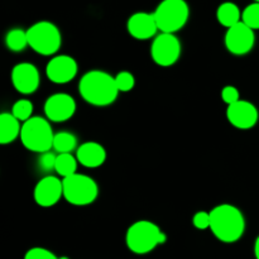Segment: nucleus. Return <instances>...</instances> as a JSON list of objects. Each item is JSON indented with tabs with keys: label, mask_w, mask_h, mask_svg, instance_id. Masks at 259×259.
<instances>
[{
	"label": "nucleus",
	"mask_w": 259,
	"mask_h": 259,
	"mask_svg": "<svg viewBox=\"0 0 259 259\" xmlns=\"http://www.w3.org/2000/svg\"><path fill=\"white\" fill-rule=\"evenodd\" d=\"M78 93L86 103L94 106L110 105L119 95L115 77L103 70L86 72L78 82Z\"/></svg>",
	"instance_id": "obj_1"
},
{
	"label": "nucleus",
	"mask_w": 259,
	"mask_h": 259,
	"mask_svg": "<svg viewBox=\"0 0 259 259\" xmlns=\"http://www.w3.org/2000/svg\"><path fill=\"white\" fill-rule=\"evenodd\" d=\"M210 230L223 243H235L244 235L245 219L237 206L222 204L210 211Z\"/></svg>",
	"instance_id": "obj_2"
},
{
	"label": "nucleus",
	"mask_w": 259,
	"mask_h": 259,
	"mask_svg": "<svg viewBox=\"0 0 259 259\" xmlns=\"http://www.w3.org/2000/svg\"><path fill=\"white\" fill-rule=\"evenodd\" d=\"M166 242V234L158 225L149 220H138L126 230V247L134 254H148Z\"/></svg>",
	"instance_id": "obj_3"
},
{
	"label": "nucleus",
	"mask_w": 259,
	"mask_h": 259,
	"mask_svg": "<svg viewBox=\"0 0 259 259\" xmlns=\"http://www.w3.org/2000/svg\"><path fill=\"white\" fill-rule=\"evenodd\" d=\"M55 133L48 119L32 116L22 124L20 142L23 146L34 153H45L53 148Z\"/></svg>",
	"instance_id": "obj_4"
},
{
	"label": "nucleus",
	"mask_w": 259,
	"mask_h": 259,
	"mask_svg": "<svg viewBox=\"0 0 259 259\" xmlns=\"http://www.w3.org/2000/svg\"><path fill=\"white\" fill-rule=\"evenodd\" d=\"M28 43L35 53L42 56H53L62 45V35L56 24L48 20L34 23L27 29Z\"/></svg>",
	"instance_id": "obj_5"
},
{
	"label": "nucleus",
	"mask_w": 259,
	"mask_h": 259,
	"mask_svg": "<svg viewBox=\"0 0 259 259\" xmlns=\"http://www.w3.org/2000/svg\"><path fill=\"white\" fill-rule=\"evenodd\" d=\"M153 15L159 32L175 34L186 25L190 17V8L185 0H162Z\"/></svg>",
	"instance_id": "obj_6"
},
{
	"label": "nucleus",
	"mask_w": 259,
	"mask_h": 259,
	"mask_svg": "<svg viewBox=\"0 0 259 259\" xmlns=\"http://www.w3.org/2000/svg\"><path fill=\"white\" fill-rule=\"evenodd\" d=\"M63 199L75 206H88L99 196V186L90 176L75 174L62 179Z\"/></svg>",
	"instance_id": "obj_7"
},
{
	"label": "nucleus",
	"mask_w": 259,
	"mask_h": 259,
	"mask_svg": "<svg viewBox=\"0 0 259 259\" xmlns=\"http://www.w3.org/2000/svg\"><path fill=\"white\" fill-rule=\"evenodd\" d=\"M182 46L176 34L161 33L156 35L151 46V56L154 63L161 67L175 65L181 57Z\"/></svg>",
	"instance_id": "obj_8"
},
{
	"label": "nucleus",
	"mask_w": 259,
	"mask_h": 259,
	"mask_svg": "<svg viewBox=\"0 0 259 259\" xmlns=\"http://www.w3.org/2000/svg\"><path fill=\"white\" fill-rule=\"evenodd\" d=\"M225 47L235 56H244L253 50L255 45L254 30L240 22L229 28L225 33Z\"/></svg>",
	"instance_id": "obj_9"
},
{
	"label": "nucleus",
	"mask_w": 259,
	"mask_h": 259,
	"mask_svg": "<svg viewBox=\"0 0 259 259\" xmlns=\"http://www.w3.org/2000/svg\"><path fill=\"white\" fill-rule=\"evenodd\" d=\"M46 118L55 123L67 121L75 115L76 101L71 95L65 93H57L51 95L45 103Z\"/></svg>",
	"instance_id": "obj_10"
},
{
	"label": "nucleus",
	"mask_w": 259,
	"mask_h": 259,
	"mask_svg": "<svg viewBox=\"0 0 259 259\" xmlns=\"http://www.w3.org/2000/svg\"><path fill=\"white\" fill-rule=\"evenodd\" d=\"M78 71L77 62L73 57L67 55L55 56L46 66V75L48 80L57 85H63L76 77Z\"/></svg>",
	"instance_id": "obj_11"
},
{
	"label": "nucleus",
	"mask_w": 259,
	"mask_h": 259,
	"mask_svg": "<svg viewBox=\"0 0 259 259\" xmlns=\"http://www.w3.org/2000/svg\"><path fill=\"white\" fill-rule=\"evenodd\" d=\"M12 83L18 93L23 95H30L35 93L40 85L39 71L33 63H18L12 70Z\"/></svg>",
	"instance_id": "obj_12"
},
{
	"label": "nucleus",
	"mask_w": 259,
	"mask_h": 259,
	"mask_svg": "<svg viewBox=\"0 0 259 259\" xmlns=\"http://www.w3.org/2000/svg\"><path fill=\"white\" fill-rule=\"evenodd\" d=\"M33 197L40 207H52L63 197L62 180L52 175L40 179L35 185Z\"/></svg>",
	"instance_id": "obj_13"
},
{
	"label": "nucleus",
	"mask_w": 259,
	"mask_h": 259,
	"mask_svg": "<svg viewBox=\"0 0 259 259\" xmlns=\"http://www.w3.org/2000/svg\"><path fill=\"white\" fill-rule=\"evenodd\" d=\"M227 118L233 126L240 131H248L258 123L259 113L254 104L247 100H239L227 109Z\"/></svg>",
	"instance_id": "obj_14"
},
{
	"label": "nucleus",
	"mask_w": 259,
	"mask_h": 259,
	"mask_svg": "<svg viewBox=\"0 0 259 259\" xmlns=\"http://www.w3.org/2000/svg\"><path fill=\"white\" fill-rule=\"evenodd\" d=\"M126 29L132 37L138 40L151 39L156 37L159 30L153 13L146 12H138L131 15L126 23Z\"/></svg>",
	"instance_id": "obj_15"
},
{
	"label": "nucleus",
	"mask_w": 259,
	"mask_h": 259,
	"mask_svg": "<svg viewBox=\"0 0 259 259\" xmlns=\"http://www.w3.org/2000/svg\"><path fill=\"white\" fill-rule=\"evenodd\" d=\"M76 158L81 166L86 168H98L106 161V151L98 142H85L77 147Z\"/></svg>",
	"instance_id": "obj_16"
},
{
	"label": "nucleus",
	"mask_w": 259,
	"mask_h": 259,
	"mask_svg": "<svg viewBox=\"0 0 259 259\" xmlns=\"http://www.w3.org/2000/svg\"><path fill=\"white\" fill-rule=\"evenodd\" d=\"M22 125L12 113L0 114V144H10L20 137Z\"/></svg>",
	"instance_id": "obj_17"
},
{
	"label": "nucleus",
	"mask_w": 259,
	"mask_h": 259,
	"mask_svg": "<svg viewBox=\"0 0 259 259\" xmlns=\"http://www.w3.org/2000/svg\"><path fill=\"white\" fill-rule=\"evenodd\" d=\"M218 22L225 28H232L242 22V12L235 3L225 2L217 10Z\"/></svg>",
	"instance_id": "obj_18"
},
{
	"label": "nucleus",
	"mask_w": 259,
	"mask_h": 259,
	"mask_svg": "<svg viewBox=\"0 0 259 259\" xmlns=\"http://www.w3.org/2000/svg\"><path fill=\"white\" fill-rule=\"evenodd\" d=\"M77 158L72 156V153L57 154L55 171L58 176L66 179V177H70L72 175L77 174Z\"/></svg>",
	"instance_id": "obj_19"
},
{
	"label": "nucleus",
	"mask_w": 259,
	"mask_h": 259,
	"mask_svg": "<svg viewBox=\"0 0 259 259\" xmlns=\"http://www.w3.org/2000/svg\"><path fill=\"white\" fill-rule=\"evenodd\" d=\"M77 147V138L71 132H60L55 134L53 138V148L58 154L71 153Z\"/></svg>",
	"instance_id": "obj_20"
},
{
	"label": "nucleus",
	"mask_w": 259,
	"mask_h": 259,
	"mask_svg": "<svg viewBox=\"0 0 259 259\" xmlns=\"http://www.w3.org/2000/svg\"><path fill=\"white\" fill-rule=\"evenodd\" d=\"M5 45L13 52H22L29 46L28 43L27 30H23L20 28L10 29L5 35Z\"/></svg>",
	"instance_id": "obj_21"
},
{
	"label": "nucleus",
	"mask_w": 259,
	"mask_h": 259,
	"mask_svg": "<svg viewBox=\"0 0 259 259\" xmlns=\"http://www.w3.org/2000/svg\"><path fill=\"white\" fill-rule=\"evenodd\" d=\"M33 103L28 99H20V100L15 101L14 105L12 106V114L18 119L19 121H27L32 118L33 114Z\"/></svg>",
	"instance_id": "obj_22"
},
{
	"label": "nucleus",
	"mask_w": 259,
	"mask_h": 259,
	"mask_svg": "<svg viewBox=\"0 0 259 259\" xmlns=\"http://www.w3.org/2000/svg\"><path fill=\"white\" fill-rule=\"evenodd\" d=\"M242 22L250 29H259V3H252L243 10Z\"/></svg>",
	"instance_id": "obj_23"
},
{
	"label": "nucleus",
	"mask_w": 259,
	"mask_h": 259,
	"mask_svg": "<svg viewBox=\"0 0 259 259\" xmlns=\"http://www.w3.org/2000/svg\"><path fill=\"white\" fill-rule=\"evenodd\" d=\"M115 77V83L116 88H118L119 93H129L134 89L136 86V78L134 75L129 71H120L119 73H116Z\"/></svg>",
	"instance_id": "obj_24"
},
{
	"label": "nucleus",
	"mask_w": 259,
	"mask_h": 259,
	"mask_svg": "<svg viewBox=\"0 0 259 259\" xmlns=\"http://www.w3.org/2000/svg\"><path fill=\"white\" fill-rule=\"evenodd\" d=\"M56 156L55 153H52L51 151L45 152V153H40L39 158H38V166L39 168L42 169L43 172H51V171H55V167H56Z\"/></svg>",
	"instance_id": "obj_25"
},
{
	"label": "nucleus",
	"mask_w": 259,
	"mask_h": 259,
	"mask_svg": "<svg viewBox=\"0 0 259 259\" xmlns=\"http://www.w3.org/2000/svg\"><path fill=\"white\" fill-rule=\"evenodd\" d=\"M24 259H58V257L46 248L34 247L25 253Z\"/></svg>",
	"instance_id": "obj_26"
},
{
	"label": "nucleus",
	"mask_w": 259,
	"mask_h": 259,
	"mask_svg": "<svg viewBox=\"0 0 259 259\" xmlns=\"http://www.w3.org/2000/svg\"><path fill=\"white\" fill-rule=\"evenodd\" d=\"M210 212L206 211H197L196 214L192 217V225L199 230H206L210 229Z\"/></svg>",
	"instance_id": "obj_27"
},
{
	"label": "nucleus",
	"mask_w": 259,
	"mask_h": 259,
	"mask_svg": "<svg viewBox=\"0 0 259 259\" xmlns=\"http://www.w3.org/2000/svg\"><path fill=\"white\" fill-rule=\"evenodd\" d=\"M222 99L228 106L232 105V104L237 103V101L240 100V95H239V91L235 86L232 85H228L225 88H223L222 90Z\"/></svg>",
	"instance_id": "obj_28"
},
{
	"label": "nucleus",
	"mask_w": 259,
	"mask_h": 259,
	"mask_svg": "<svg viewBox=\"0 0 259 259\" xmlns=\"http://www.w3.org/2000/svg\"><path fill=\"white\" fill-rule=\"evenodd\" d=\"M254 255H255V259H259V235L257 239H255V243H254Z\"/></svg>",
	"instance_id": "obj_29"
},
{
	"label": "nucleus",
	"mask_w": 259,
	"mask_h": 259,
	"mask_svg": "<svg viewBox=\"0 0 259 259\" xmlns=\"http://www.w3.org/2000/svg\"><path fill=\"white\" fill-rule=\"evenodd\" d=\"M58 259H70L68 257H65V255H63V257H58Z\"/></svg>",
	"instance_id": "obj_30"
},
{
	"label": "nucleus",
	"mask_w": 259,
	"mask_h": 259,
	"mask_svg": "<svg viewBox=\"0 0 259 259\" xmlns=\"http://www.w3.org/2000/svg\"><path fill=\"white\" fill-rule=\"evenodd\" d=\"M253 2H254V3H259V0H253Z\"/></svg>",
	"instance_id": "obj_31"
}]
</instances>
